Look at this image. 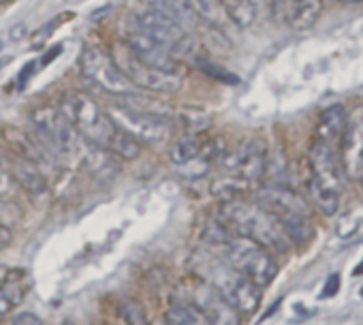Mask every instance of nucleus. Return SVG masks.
<instances>
[{"label":"nucleus","instance_id":"f257e3e1","mask_svg":"<svg viewBox=\"0 0 363 325\" xmlns=\"http://www.w3.org/2000/svg\"><path fill=\"white\" fill-rule=\"evenodd\" d=\"M218 221H223L233 233L261 244L269 253L272 250L289 253V248L293 246L280 223L255 202H246V199L223 202L218 210Z\"/></svg>","mask_w":363,"mask_h":325},{"label":"nucleus","instance_id":"f03ea898","mask_svg":"<svg viewBox=\"0 0 363 325\" xmlns=\"http://www.w3.org/2000/svg\"><path fill=\"white\" fill-rule=\"evenodd\" d=\"M337 145L314 139L310 148V199L323 216H335L344 189Z\"/></svg>","mask_w":363,"mask_h":325},{"label":"nucleus","instance_id":"7ed1b4c3","mask_svg":"<svg viewBox=\"0 0 363 325\" xmlns=\"http://www.w3.org/2000/svg\"><path fill=\"white\" fill-rule=\"evenodd\" d=\"M255 204L267 210L284 229L291 244H306L312 238V221L308 204L284 184H267L257 191Z\"/></svg>","mask_w":363,"mask_h":325},{"label":"nucleus","instance_id":"20e7f679","mask_svg":"<svg viewBox=\"0 0 363 325\" xmlns=\"http://www.w3.org/2000/svg\"><path fill=\"white\" fill-rule=\"evenodd\" d=\"M195 270L218 295H223L240 314H252L261 304V287L233 270L227 261L206 257L195 261Z\"/></svg>","mask_w":363,"mask_h":325},{"label":"nucleus","instance_id":"39448f33","mask_svg":"<svg viewBox=\"0 0 363 325\" xmlns=\"http://www.w3.org/2000/svg\"><path fill=\"white\" fill-rule=\"evenodd\" d=\"M58 109L67 116V120L84 139H88L90 143L99 148L111 150L120 131L109 120L107 111H103L92 97L82 94V92L65 94Z\"/></svg>","mask_w":363,"mask_h":325},{"label":"nucleus","instance_id":"423d86ee","mask_svg":"<svg viewBox=\"0 0 363 325\" xmlns=\"http://www.w3.org/2000/svg\"><path fill=\"white\" fill-rule=\"evenodd\" d=\"M216 248L223 253V261H227L233 270L244 274L257 287L269 285L278 274V263H276L274 255L267 248H263L261 244H257L244 236H238L231 231L227 236V240Z\"/></svg>","mask_w":363,"mask_h":325},{"label":"nucleus","instance_id":"0eeeda50","mask_svg":"<svg viewBox=\"0 0 363 325\" xmlns=\"http://www.w3.org/2000/svg\"><path fill=\"white\" fill-rule=\"evenodd\" d=\"M33 128L37 133L39 143L58 158L75 156L77 143H79V133L73 128V124L67 120V116L52 105L39 107L33 111Z\"/></svg>","mask_w":363,"mask_h":325},{"label":"nucleus","instance_id":"6e6552de","mask_svg":"<svg viewBox=\"0 0 363 325\" xmlns=\"http://www.w3.org/2000/svg\"><path fill=\"white\" fill-rule=\"evenodd\" d=\"M107 116L118 131H122L137 143H160L171 135V120L167 116L145 114L124 103L109 107Z\"/></svg>","mask_w":363,"mask_h":325},{"label":"nucleus","instance_id":"1a4fd4ad","mask_svg":"<svg viewBox=\"0 0 363 325\" xmlns=\"http://www.w3.org/2000/svg\"><path fill=\"white\" fill-rule=\"evenodd\" d=\"M82 73L88 82L99 86L101 90L116 97H133L139 94V88L122 73L116 60L99 48H88L82 56Z\"/></svg>","mask_w":363,"mask_h":325},{"label":"nucleus","instance_id":"9d476101","mask_svg":"<svg viewBox=\"0 0 363 325\" xmlns=\"http://www.w3.org/2000/svg\"><path fill=\"white\" fill-rule=\"evenodd\" d=\"M340 165L348 180H363V105L346 111V124L337 145Z\"/></svg>","mask_w":363,"mask_h":325},{"label":"nucleus","instance_id":"9b49d317","mask_svg":"<svg viewBox=\"0 0 363 325\" xmlns=\"http://www.w3.org/2000/svg\"><path fill=\"white\" fill-rule=\"evenodd\" d=\"M220 162L225 172L252 184V182H259L267 172V152H265L263 141L250 139V141L240 143L235 150L225 152L220 156Z\"/></svg>","mask_w":363,"mask_h":325},{"label":"nucleus","instance_id":"f8f14e48","mask_svg":"<svg viewBox=\"0 0 363 325\" xmlns=\"http://www.w3.org/2000/svg\"><path fill=\"white\" fill-rule=\"evenodd\" d=\"M118 67L122 69V73L137 86L150 92H158V94H173L182 88V77L177 73L171 71H160L154 67L143 65L141 60H137L124 45L122 50V58L118 62Z\"/></svg>","mask_w":363,"mask_h":325},{"label":"nucleus","instance_id":"ddd939ff","mask_svg":"<svg viewBox=\"0 0 363 325\" xmlns=\"http://www.w3.org/2000/svg\"><path fill=\"white\" fill-rule=\"evenodd\" d=\"M189 304L206 325H240V312L208 282H195L189 289Z\"/></svg>","mask_w":363,"mask_h":325},{"label":"nucleus","instance_id":"4468645a","mask_svg":"<svg viewBox=\"0 0 363 325\" xmlns=\"http://www.w3.org/2000/svg\"><path fill=\"white\" fill-rule=\"evenodd\" d=\"M135 28L143 33L145 37L154 39L158 45L171 50H179L186 43V31L179 28L175 22L164 18L162 13L154 9H143L135 16Z\"/></svg>","mask_w":363,"mask_h":325},{"label":"nucleus","instance_id":"2eb2a0df","mask_svg":"<svg viewBox=\"0 0 363 325\" xmlns=\"http://www.w3.org/2000/svg\"><path fill=\"white\" fill-rule=\"evenodd\" d=\"M124 45L143 65L154 67V69H160V71L175 73V58L171 56V52L167 48L158 45L154 39H150L143 33H139L137 28H133L130 33H126V43Z\"/></svg>","mask_w":363,"mask_h":325},{"label":"nucleus","instance_id":"dca6fc26","mask_svg":"<svg viewBox=\"0 0 363 325\" xmlns=\"http://www.w3.org/2000/svg\"><path fill=\"white\" fill-rule=\"evenodd\" d=\"M75 156L84 162V167L99 180H111L120 172V158L105 148H99L79 135Z\"/></svg>","mask_w":363,"mask_h":325},{"label":"nucleus","instance_id":"f3484780","mask_svg":"<svg viewBox=\"0 0 363 325\" xmlns=\"http://www.w3.org/2000/svg\"><path fill=\"white\" fill-rule=\"evenodd\" d=\"M5 139L9 141V145H13L20 154V158L33 162L35 167H39L41 172L50 165V160H52V154L39 143L37 137L20 131V128H13V126H7L5 128Z\"/></svg>","mask_w":363,"mask_h":325},{"label":"nucleus","instance_id":"a211bd4d","mask_svg":"<svg viewBox=\"0 0 363 325\" xmlns=\"http://www.w3.org/2000/svg\"><path fill=\"white\" fill-rule=\"evenodd\" d=\"M7 174H11V178L30 195L41 197L48 191L45 184V176L39 167H35L33 162L16 156V158H7Z\"/></svg>","mask_w":363,"mask_h":325},{"label":"nucleus","instance_id":"6ab92c4d","mask_svg":"<svg viewBox=\"0 0 363 325\" xmlns=\"http://www.w3.org/2000/svg\"><path fill=\"white\" fill-rule=\"evenodd\" d=\"M344 124H346V109H344V105H331V107H327L318 116V122H316V139L327 141L331 145H337L340 143V137H342V131H344Z\"/></svg>","mask_w":363,"mask_h":325},{"label":"nucleus","instance_id":"aec40b11","mask_svg":"<svg viewBox=\"0 0 363 325\" xmlns=\"http://www.w3.org/2000/svg\"><path fill=\"white\" fill-rule=\"evenodd\" d=\"M323 13V0H295L291 9V26L295 31H310Z\"/></svg>","mask_w":363,"mask_h":325},{"label":"nucleus","instance_id":"412c9836","mask_svg":"<svg viewBox=\"0 0 363 325\" xmlns=\"http://www.w3.org/2000/svg\"><path fill=\"white\" fill-rule=\"evenodd\" d=\"M189 5H191L193 13L197 16V20L208 22L216 31H223L225 24L229 22L220 0H189Z\"/></svg>","mask_w":363,"mask_h":325},{"label":"nucleus","instance_id":"4be33fe9","mask_svg":"<svg viewBox=\"0 0 363 325\" xmlns=\"http://www.w3.org/2000/svg\"><path fill=\"white\" fill-rule=\"evenodd\" d=\"M229 22L240 28H248L257 20V7L250 0H220Z\"/></svg>","mask_w":363,"mask_h":325},{"label":"nucleus","instance_id":"5701e85b","mask_svg":"<svg viewBox=\"0 0 363 325\" xmlns=\"http://www.w3.org/2000/svg\"><path fill=\"white\" fill-rule=\"evenodd\" d=\"M248 182L235 178V176H229V178H218L212 182L210 191L214 197L223 199V202H231V199H242L244 193H248Z\"/></svg>","mask_w":363,"mask_h":325},{"label":"nucleus","instance_id":"b1692460","mask_svg":"<svg viewBox=\"0 0 363 325\" xmlns=\"http://www.w3.org/2000/svg\"><path fill=\"white\" fill-rule=\"evenodd\" d=\"M201 154V143L191 135V137H184L179 139L171 145V160L175 162V165H189V162L197 160Z\"/></svg>","mask_w":363,"mask_h":325},{"label":"nucleus","instance_id":"393cba45","mask_svg":"<svg viewBox=\"0 0 363 325\" xmlns=\"http://www.w3.org/2000/svg\"><path fill=\"white\" fill-rule=\"evenodd\" d=\"M24 297V287L16 278H7L0 282V314L11 312Z\"/></svg>","mask_w":363,"mask_h":325},{"label":"nucleus","instance_id":"a878e982","mask_svg":"<svg viewBox=\"0 0 363 325\" xmlns=\"http://www.w3.org/2000/svg\"><path fill=\"white\" fill-rule=\"evenodd\" d=\"M167 325H206V323L189 302H179L169 308Z\"/></svg>","mask_w":363,"mask_h":325},{"label":"nucleus","instance_id":"bb28decb","mask_svg":"<svg viewBox=\"0 0 363 325\" xmlns=\"http://www.w3.org/2000/svg\"><path fill=\"white\" fill-rule=\"evenodd\" d=\"M179 120H182V126H184L191 135L208 128L210 124V116L206 111H199V109H186L179 114Z\"/></svg>","mask_w":363,"mask_h":325},{"label":"nucleus","instance_id":"cd10ccee","mask_svg":"<svg viewBox=\"0 0 363 325\" xmlns=\"http://www.w3.org/2000/svg\"><path fill=\"white\" fill-rule=\"evenodd\" d=\"M122 319L126 325H150L147 316H145V310L139 302L135 299H124L122 302Z\"/></svg>","mask_w":363,"mask_h":325},{"label":"nucleus","instance_id":"c85d7f7f","mask_svg":"<svg viewBox=\"0 0 363 325\" xmlns=\"http://www.w3.org/2000/svg\"><path fill=\"white\" fill-rule=\"evenodd\" d=\"M201 71L208 73L210 77L218 79V82H225V84H240L238 75H235V73H229V71L223 69V67H216V65H201Z\"/></svg>","mask_w":363,"mask_h":325},{"label":"nucleus","instance_id":"c756f323","mask_svg":"<svg viewBox=\"0 0 363 325\" xmlns=\"http://www.w3.org/2000/svg\"><path fill=\"white\" fill-rule=\"evenodd\" d=\"M9 325H45L41 321V316L33 314V312H20L18 316H13V321Z\"/></svg>","mask_w":363,"mask_h":325},{"label":"nucleus","instance_id":"7c9ffc66","mask_svg":"<svg viewBox=\"0 0 363 325\" xmlns=\"http://www.w3.org/2000/svg\"><path fill=\"white\" fill-rule=\"evenodd\" d=\"M337 289H340V276H337V274H331L320 295H323V297H331V295L337 293Z\"/></svg>","mask_w":363,"mask_h":325},{"label":"nucleus","instance_id":"2f4dec72","mask_svg":"<svg viewBox=\"0 0 363 325\" xmlns=\"http://www.w3.org/2000/svg\"><path fill=\"white\" fill-rule=\"evenodd\" d=\"M35 67H37L35 62H28V65L22 69V73H20V79H18V86H20V88H24V86L28 84V79H30V75H33Z\"/></svg>","mask_w":363,"mask_h":325},{"label":"nucleus","instance_id":"473e14b6","mask_svg":"<svg viewBox=\"0 0 363 325\" xmlns=\"http://www.w3.org/2000/svg\"><path fill=\"white\" fill-rule=\"evenodd\" d=\"M9 244H11V231L3 223H0V250L7 248Z\"/></svg>","mask_w":363,"mask_h":325},{"label":"nucleus","instance_id":"72a5a7b5","mask_svg":"<svg viewBox=\"0 0 363 325\" xmlns=\"http://www.w3.org/2000/svg\"><path fill=\"white\" fill-rule=\"evenodd\" d=\"M60 52H62V48H60V45H56L54 50H50V52H48V54L41 58V62H43V65H50V62H52V60H54V58H56Z\"/></svg>","mask_w":363,"mask_h":325},{"label":"nucleus","instance_id":"f704fd0d","mask_svg":"<svg viewBox=\"0 0 363 325\" xmlns=\"http://www.w3.org/2000/svg\"><path fill=\"white\" fill-rule=\"evenodd\" d=\"M26 37V24H18L11 31V39H24Z\"/></svg>","mask_w":363,"mask_h":325},{"label":"nucleus","instance_id":"c9c22d12","mask_svg":"<svg viewBox=\"0 0 363 325\" xmlns=\"http://www.w3.org/2000/svg\"><path fill=\"white\" fill-rule=\"evenodd\" d=\"M9 191V180H7V174L0 172V195Z\"/></svg>","mask_w":363,"mask_h":325},{"label":"nucleus","instance_id":"e433bc0d","mask_svg":"<svg viewBox=\"0 0 363 325\" xmlns=\"http://www.w3.org/2000/svg\"><path fill=\"white\" fill-rule=\"evenodd\" d=\"M145 3H147V5H154V3H156V0H145Z\"/></svg>","mask_w":363,"mask_h":325},{"label":"nucleus","instance_id":"4c0bfd02","mask_svg":"<svg viewBox=\"0 0 363 325\" xmlns=\"http://www.w3.org/2000/svg\"><path fill=\"white\" fill-rule=\"evenodd\" d=\"M5 3H9V0H0V5H5Z\"/></svg>","mask_w":363,"mask_h":325},{"label":"nucleus","instance_id":"58836bf2","mask_svg":"<svg viewBox=\"0 0 363 325\" xmlns=\"http://www.w3.org/2000/svg\"><path fill=\"white\" fill-rule=\"evenodd\" d=\"M3 272H5V268H3V265H0V274H3Z\"/></svg>","mask_w":363,"mask_h":325},{"label":"nucleus","instance_id":"ea45409f","mask_svg":"<svg viewBox=\"0 0 363 325\" xmlns=\"http://www.w3.org/2000/svg\"><path fill=\"white\" fill-rule=\"evenodd\" d=\"M361 297H363V289H361Z\"/></svg>","mask_w":363,"mask_h":325},{"label":"nucleus","instance_id":"a19ab883","mask_svg":"<svg viewBox=\"0 0 363 325\" xmlns=\"http://www.w3.org/2000/svg\"><path fill=\"white\" fill-rule=\"evenodd\" d=\"M67 325H69V323H67Z\"/></svg>","mask_w":363,"mask_h":325}]
</instances>
